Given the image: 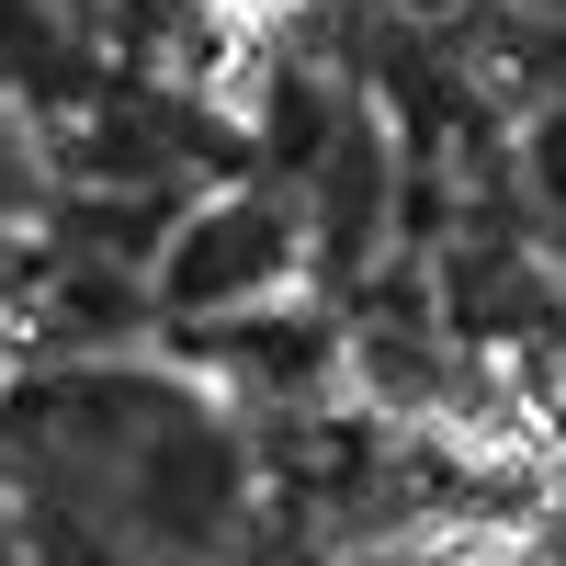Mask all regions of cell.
<instances>
[{"label":"cell","instance_id":"6da1fadb","mask_svg":"<svg viewBox=\"0 0 566 566\" xmlns=\"http://www.w3.org/2000/svg\"><path fill=\"white\" fill-rule=\"evenodd\" d=\"M476 566H499V555H476Z\"/></svg>","mask_w":566,"mask_h":566}]
</instances>
